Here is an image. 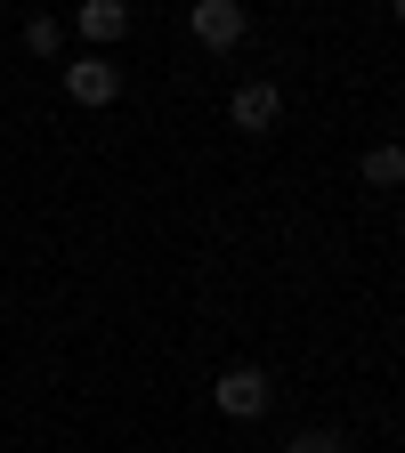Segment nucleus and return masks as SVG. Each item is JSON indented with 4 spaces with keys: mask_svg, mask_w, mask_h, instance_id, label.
<instances>
[{
    "mask_svg": "<svg viewBox=\"0 0 405 453\" xmlns=\"http://www.w3.org/2000/svg\"><path fill=\"white\" fill-rule=\"evenodd\" d=\"M211 405H219L227 421H268V405H276V380H268L260 365H227V372L211 380Z\"/></svg>",
    "mask_w": 405,
    "mask_h": 453,
    "instance_id": "f257e3e1",
    "label": "nucleus"
},
{
    "mask_svg": "<svg viewBox=\"0 0 405 453\" xmlns=\"http://www.w3.org/2000/svg\"><path fill=\"white\" fill-rule=\"evenodd\" d=\"M187 33H195L211 57H236L244 33H252V9H244V0H195V9H187Z\"/></svg>",
    "mask_w": 405,
    "mask_h": 453,
    "instance_id": "f03ea898",
    "label": "nucleus"
},
{
    "mask_svg": "<svg viewBox=\"0 0 405 453\" xmlns=\"http://www.w3.org/2000/svg\"><path fill=\"white\" fill-rule=\"evenodd\" d=\"M276 122H284V89L276 81H236V89H227V130L268 138Z\"/></svg>",
    "mask_w": 405,
    "mask_h": 453,
    "instance_id": "7ed1b4c3",
    "label": "nucleus"
},
{
    "mask_svg": "<svg viewBox=\"0 0 405 453\" xmlns=\"http://www.w3.org/2000/svg\"><path fill=\"white\" fill-rule=\"evenodd\" d=\"M66 97L74 105H113V97H122V65H113V57L105 49H90V57H74V65H66Z\"/></svg>",
    "mask_w": 405,
    "mask_h": 453,
    "instance_id": "20e7f679",
    "label": "nucleus"
},
{
    "mask_svg": "<svg viewBox=\"0 0 405 453\" xmlns=\"http://www.w3.org/2000/svg\"><path fill=\"white\" fill-rule=\"evenodd\" d=\"M74 33L90 49H113V41L130 33V0H82V9H74Z\"/></svg>",
    "mask_w": 405,
    "mask_h": 453,
    "instance_id": "39448f33",
    "label": "nucleus"
},
{
    "mask_svg": "<svg viewBox=\"0 0 405 453\" xmlns=\"http://www.w3.org/2000/svg\"><path fill=\"white\" fill-rule=\"evenodd\" d=\"M357 170H365V187H397V179H405V154H397V146H365Z\"/></svg>",
    "mask_w": 405,
    "mask_h": 453,
    "instance_id": "423d86ee",
    "label": "nucleus"
},
{
    "mask_svg": "<svg viewBox=\"0 0 405 453\" xmlns=\"http://www.w3.org/2000/svg\"><path fill=\"white\" fill-rule=\"evenodd\" d=\"M25 49H33V57H57V49H66V17H41V9H33V17H25Z\"/></svg>",
    "mask_w": 405,
    "mask_h": 453,
    "instance_id": "0eeeda50",
    "label": "nucleus"
},
{
    "mask_svg": "<svg viewBox=\"0 0 405 453\" xmlns=\"http://www.w3.org/2000/svg\"><path fill=\"white\" fill-rule=\"evenodd\" d=\"M284 453H349V437H340V429H300Z\"/></svg>",
    "mask_w": 405,
    "mask_h": 453,
    "instance_id": "6e6552de",
    "label": "nucleus"
}]
</instances>
